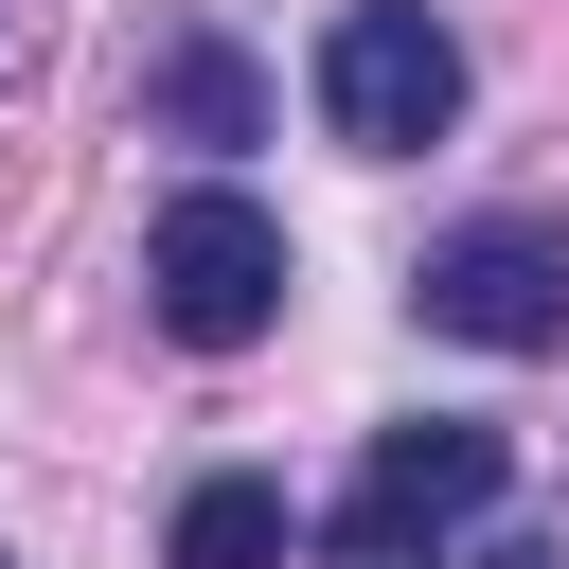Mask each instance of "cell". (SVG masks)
<instances>
[{"label": "cell", "instance_id": "8992f818", "mask_svg": "<svg viewBox=\"0 0 569 569\" xmlns=\"http://www.w3.org/2000/svg\"><path fill=\"white\" fill-rule=\"evenodd\" d=\"M160 569H284V480H267V462H213V480L178 498Z\"/></svg>", "mask_w": 569, "mask_h": 569}, {"label": "cell", "instance_id": "3957f363", "mask_svg": "<svg viewBox=\"0 0 569 569\" xmlns=\"http://www.w3.org/2000/svg\"><path fill=\"white\" fill-rule=\"evenodd\" d=\"M320 124H338L356 160H427V142L462 124V36H445L427 0H338V36H320Z\"/></svg>", "mask_w": 569, "mask_h": 569}, {"label": "cell", "instance_id": "7a4b0ae2", "mask_svg": "<svg viewBox=\"0 0 569 569\" xmlns=\"http://www.w3.org/2000/svg\"><path fill=\"white\" fill-rule=\"evenodd\" d=\"M409 320L462 338V356H569V231H551V213H462V231H427Z\"/></svg>", "mask_w": 569, "mask_h": 569}, {"label": "cell", "instance_id": "5b68a950", "mask_svg": "<svg viewBox=\"0 0 569 569\" xmlns=\"http://www.w3.org/2000/svg\"><path fill=\"white\" fill-rule=\"evenodd\" d=\"M142 124H160V142H267V71H249L231 36H160Z\"/></svg>", "mask_w": 569, "mask_h": 569}, {"label": "cell", "instance_id": "277c9868", "mask_svg": "<svg viewBox=\"0 0 569 569\" xmlns=\"http://www.w3.org/2000/svg\"><path fill=\"white\" fill-rule=\"evenodd\" d=\"M498 480H516V445H498V427H462V409H427V427H391V445L356 462V498H391V516H427V533H480V516H498Z\"/></svg>", "mask_w": 569, "mask_h": 569}, {"label": "cell", "instance_id": "6da1fadb", "mask_svg": "<svg viewBox=\"0 0 569 569\" xmlns=\"http://www.w3.org/2000/svg\"><path fill=\"white\" fill-rule=\"evenodd\" d=\"M142 302H160L178 356H249V338L284 320V213L231 196V178L160 196V231H142Z\"/></svg>", "mask_w": 569, "mask_h": 569}, {"label": "cell", "instance_id": "ba28073f", "mask_svg": "<svg viewBox=\"0 0 569 569\" xmlns=\"http://www.w3.org/2000/svg\"><path fill=\"white\" fill-rule=\"evenodd\" d=\"M480 569H569V551H551V533H498V551H480Z\"/></svg>", "mask_w": 569, "mask_h": 569}, {"label": "cell", "instance_id": "52a82bcc", "mask_svg": "<svg viewBox=\"0 0 569 569\" xmlns=\"http://www.w3.org/2000/svg\"><path fill=\"white\" fill-rule=\"evenodd\" d=\"M320 569H445V533H427V516H391V498H338Z\"/></svg>", "mask_w": 569, "mask_h": 569}]
</instances>
